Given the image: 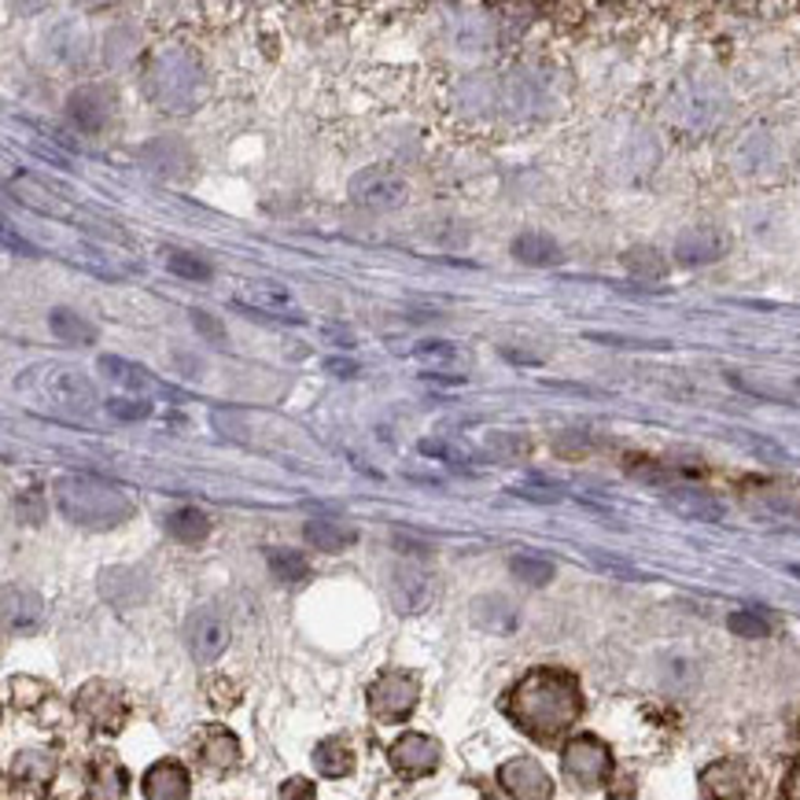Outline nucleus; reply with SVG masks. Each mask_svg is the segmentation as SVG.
Returning a JSON list of instances; mask_svg holds the SVG:
<instances>
[{
	"label": "nucleus",
	"mask_w": 800,
	"mask_h": 800,
	"mask_svg": "<svg viewBox=\"0 0 800 800\" xmlns=\"http://www.w3.org/2000/svg\"><path fill=\"white\" fill-rule=\"evenodd\" d=\"M4 244H8V247H15V251H23V255H34V258H37V247H34V244H26V240H15L12 232H4Z\"/></svg>",
	"instance_id": "nucleus-41"
},
{
	"label": "nucleus",
	"mask_w": 800,
	"mask_h": 800,
	"mask_svg": "<svg viewBox=\"0 0 800 800\" xmlns=\"http://www.w3.org/2000/svg\"><path fill=\"white\" fill-rule=\"evenodd\" d=\"M303 535H306V543H310L314 550H325V554L347 550V546L358 538L355 524H347V520H340V517H310V520H306V528H303Z\"/></svg>",
	"instance_id": "nucleus-14"
},
{
	"label": "nucleus",
	"mask_w": 800,
	"mask_h": 800,
	"mask_svg": "<svg viewBox=\"0 0 800 800\" xmlns=\"http://www.w3.org/2000/svg\"><path fill=\"white\" fill-rule=\"evenodd\" d=\"M417 697H421V686H417L414 675L406 672H388L380 675L373 686H369V709H373L377 720L384 723H398L414 712Z\"/></svg>",
	"instance_id": "nucleus-6"
},
{
	"label": "nucleus",
	"mask_w": 800,
	"mask_h": 800,
	"mask_svg": "<svg viewBox=\"0 0 800 800\" xmlns=\"http://www.w3.org/2000/svg\"><path fill=\"white\" fill-rule=\"evenodd\" d=\"M281 800H314V786L306 778H288L281 789Z\"/></svg>",
	"instance_id": "nucleus-37"
},
{
	"label": "nucleus",
	"mask_w": 800,
	"mask_h": 800,
	"mask_svg": "<svg viewBox=\"0 0 800 800\" xmlns=\"http://www.w3.org/2000/svg\"><path fill=\"white\" fill-rule=\"evenodd\" d=\"M15 388L26 398H34L37 406L52 409V414L89 417L92 409L100 406V395H97V388H92V380L81 373V369L55 366V361L26 369V373L15 380Z\"/></svg>",
	"instance_id": "nucleus-2"
},
{
	"label": "nucleus",
	"mask_w": 800,
	"mask_h": 800,
	"mask_svg": "<svg viewBox=\"0 0 800 800\" xmlns=\"http://www.w3.org/2000/svg\"><path fill=\"white\" fill-rule=\"evenodd\" d=\"M266 564L274 572V580L281 583H303L310 575V564H306V557L300 550H269Z\"/></svg>",
	"instance_id": "nucleus-28"
},
{
	"label": "nucleus",
	"mask_w": 800,
	"mask_h": 800,
	"mask_svg": "<svg viewBox=\"0 0 800 800\" xmlns=\"http://www.w3.org/2000/svg\"><path fill=\"white\" fill-rule=\"evenodd\" d=\"M392 601L398 612H421L432 601V575L414 564H403L392 575Z\"/></svg>",
	"instance_id": "nucleus-13"
},
{
	"label": "nucleus",
	"mask_w": 800,
	"mask_h": 800,
	"mask_svg": "<svg viewBox=\"0 0 800 800\" xmlns=\"http://www.w3.org/2000/svg\"><path fill=\"white\" fill-rule=\"evenodd\" d=\"M185 642H189V653L200 660V664H214L229 646V623L221 612L214 609H196L185 620Z\"/></svg>",
	"instance_id": "nucleus-8"
},
{
	"label": "nucleus",
	"mask_w": 800,
	"mask_h": 800,
	"mask_svg": "<svg viewBox=\"0 0 800 800\" xmlns=\"http://www.w3.org/2000/svg\"><path fill=\"white\" fill-rule=\"evenodd\" d=\"M321 336L329 340L332 347H343V351H351V347H355V343H358V340H355V332H351V329H340V325H325Z\"/></svg>",
	"instance_id": "nucleus-36"
},
{
	"label": "nucleus",
	"mask_w": 800,
	"mask_h": 800,
	"mask_svg": "<svg viewBox=\"0 0 800 800\" xmlns=\"http://www.w3.org/2000/svg\"><path fill=\"white\" fill-rule=\"evenodd\" d=\"M100 373L104 377H111L115 380V384H123V388H129V392H170V388H163L160 380H152L148 377V369H141V366H129V361H123V358H100Z\"/></svg>",
	"instance_id": "nucleus-22"
},
{
	"label": "nucleus",
	"mask_w": 800,
	"mask_h": 800,
	"mask_svg": "<svg viewBox=\"0 0 800 800\" xmlns=\"http://www.w3.org/2000/svg\"><path fill=\"white\" fill-rule=\"evenodd\" d=\"M55 506L60 513L78 528H115L134 513L129 498L111 483L97 480V477H63L55 483Z\"/></svg>",
	"instance_id": "nucleus-3"
},
{
	"label": "nucleus",
	"mask_w": 800,
	"mask_h": 800,
	"mask_svg": "<svg viewBox=\"0 0 800 800\" xmlns=\"http://www.w3.org/2000/svg\"><path fill=\"white\" fill-rule=\"evenodd\" d=\"M498 783L506 786V793L513 800H550L554 797L550 775L543 771V764H535V760H528V757H517V760H509V764H501Z\"/></svg>",
	"instance_id": "nucleus-9"
},
{
	"label": "nucleus",
	"mask_w": 800,
	"mask_h": 800,
	"mask_svg": "<svg viewBox=\"0 0 800 800\" xmlns=\"http://www.w3.org/2000/svg\"><path fill=\"white\" fill-rule=\"evenodd\" d=\"M189 318H192V325H196V329H200L211 343H218V347H221V343H226V329H221V325L214 321L207 310H189Z\"/></svg>",
	"instance_id": "nucleus-35"
},
{
	"label": "nucleus",
	"mask_w": 800,
	"mask_h": 800,
	"mask_svg": "<svg viewBox=\"0 0 800 800\" xmlns=\"http://www.w3.org/2000/svg\"><path fill=\"white\" fill-rule=\"evenodd\" d=\"M491 446H498V450H509V454H520V450H528V443L520 440V435H506V432H495L487 440Z\"/></svg>",
	"instance_id": "nucleus-38"
},
{
	"label": "nucleus",
	"mask_w": 800,
	"mask_h": 800,
	"mask_svg": "<svg viewBox=\"0 0 800 800\" xmlns=\"http://www.w3.org/2000/svg\"><path fill=\"white\" fill-rule=\"evenodd\" d=\"M97 686H100V701H92V694L81 690L78 709L86 712L100 731H118V723L126 720V704L118 701V694L111 690V686H104V683H97Z\"/></svg>",
	"instance_id": "nucleus-18"
},
{
	"label": "nucleus",
	"mask_w": 800,
	"mask_h": 800,
	"mask_svg": "<svg viewBox=\"0 0 800 800\" xmlns=\"http://www.w3.org/2000/svg\"><path fill=\"white\" fill-rule=\"evenodd\" d=\"M141 789L148 800H185L189 797V771L178 760H163L144 775Z\"/></svg>",
	"instance_id": "nucleus-15"
},
{
	"label": "nucleus",
	"mask_w": 800,
	"mask_h": 800,
	"mask_svg": "<svg viewBox=\"0 0 800 800\" xmlns=\"http://www.w3.org/2000/svg\"><path fill=\"white\" fill-rule=\"evenodd\" d=\"M314 764H318L321 775L343 778V775H351V767H355V757H351V749L343 746L340 738H325L321 746L314 749Z\"/></svg>",
	"instance_id": "nucleus-24"
},
{
	"label": "nucleus",
	"mask_w": 800,
	"mask_h": 800,
	"mask_svg": "<svg viewBox=\"0 0 800 800\" xmlns=\"http://www.w3.org/2000/svg\"><path fill=\"white\" fill-rule=\"evenodd\" d=\"M580 683L557 668H538V672L524 675L509 694V715L538 741H554L557 734H564L580 720Z\"/></svg>",
	"instance_id": "nucleus-1"
},
{
	"label": "nucleus",
	"mask_w": 800,
	"mask_h": 800,
	"mask_svg": "<svg viewBox=\"0 0 800 800\" xmlns=\"http://www.w3.org/2000/svg\"><path fill=\"white\" fill-rule=\"evenodd\" d=\"M347 192L366 211H395L409 200L406 181L395 170H388V166H366V170H358L351 178Z\"/></svg>",
	"instance_id": "nucleus-5"
},
{
	"label": "nucleus",
	"mask_w": 800,
	"mask_h": 800,
	"mask_svg": "<svg viewBox=\"0 0 800 800\" xmlns=\"http://www.w3.org/2000/svg\"><path fill=\"white\" fill-rule=\"evenodd\" d=\"M623 266H627V274L638 277V281H660V277L668 274V258L660 255L657 247H631L627 255H623Z\"/></svg>",
	"instance_id": "nucleus-25"
},
{
	"label": "nucleus",
	"mask_w": 800,
	"mask_h": 800,
	"mask_svg": "<svg viewBox=\"0 0 800 800\" xmlns=\"http://www.w3.org/2000/svg\"><path fill=\"white\" fill-rule=\"evenodd\" d=\"M49 329L55 340L63 343H78V347H89V343H97V325H92L86 314L71 310V306H52L49 310Z\"/></svg>",
	"instance_id": "nucleus-17"
},
{
	"label": "nucleus",
	"mask_w": 800,
	"mask_h": 800,
	"mask_svg": "<svg viewBox=\"0 0 800 800\" xmlns=\"http://www.w3.org/2000/svg\"><path fill=\"white\" fill-rule=\"evenodd\" d=\"M4 620L12 631H30L41 620V598L26 587H4Z\"/></svg>",
	"instance_id": "nucleus-20"
},
{
	"label": "nucleus",
	"mask_w": 800,
	"mask_h": 800,
	"mask_svg": "<svg viewBox=\"0 0 800 800\" xmlns=\"http://www.w3.org/2000/svg\"><path fill=\"white\" fill-rule=\"evenodd\" d=\"M388 760H392V767L403 778H421V775H428V771H435V764H440V746H435L428 734L409 731V734H403V738L395 741L392 749H388Z\"/></svg>",
	"instance_id": "nucleus-10"
},
{
	"label": "nucleus",
	"mask_w": 800,
	"mask_h": 800,
	"mask_svg": "<svg viewBox=\"0 0 800 800\" xmlns=\"http://www.w3.org/2000/svg\"><path fill=\"white\" fill-rule=\"evenodd\" d=\"M513 495H517V498H528V501H557V498H561V495H557V491L528 487V483H524V487H513Z\"/></svg>",
	"instance_id": "nucleus-39"
},
{
	"label": "nucleus",
	"mask_w": 800,
	"mask_h": 800,
	"mask_svg": "<svg viewBox=\"0 0 800 800\" xmlns=\"http://www.w3.org/2000/svg\"><path fill=\"white\" fill-rule=\"evenodd\" d=\"M727 255V237L715 226H690L675 237V258L683 266H709Z\"/></svg>",
	"instance_id": "nucleus-11"
},
{
	"label": "nucleus",
	"mask_w": 800,
	"mask_h": 800,
	"mask_svg": "<svg viewBox=\"0 0 800 800\" xmlns=\"http://www.w3.org/2000/svg\"><path fill=\"white\" fill-rule=\"evenodd\" d=\"M409 355H414L417 361H428V366H461L465 361L461 351L446 340H424V343H417Z\"/></svg>",
	"instance_id": "nucleus-31"
},
{
	"label": "nucleus",
	"mask_w": 800,
	"mask_h": 800,
	"mask_svg": "<svg viewBox=\"0 0 800 800\" xmlns=\"http://www.w3.org/2000/svg\"><path fill=\"white\" fill-rule=\"evenodd\" d=\"M325 369H329L332 377H358V361H351V358H329Z\"/></svg>",
	"instance_id": "nucleus-40"
},
{
	"label": "nucleus",
	"mask_w": 800,
	"mask_h": 800,
	"mask_svg": "<svg viewBox=\"0 0 800 800\" xmlns=\"http://www.w3.org/2000/svg\"><path fill=\"white\" fill-rule=\"evenodd\" d=\"M244 288H247L251 303H237V306H247V310H263L266 314L269 306H277V310H281V306L292 303V292H288V288H277L269 281H251Z\"/></svg>",
	"instance_id": "nucleus-30"
},
{
	"label": "nucleus",
	"mask_w": 800,
	"mask_h": 800,
	"mask_svg": "<svg viewBox=\"0 0 800 800\" xmlns=\"http://www.w3.org/2000/svg\"><path fill=\"white\" fill-rule=\"evenodd\" d=\"M421 454H424V458H443V461H450V465H461L465 461V454L458 450V446H450V443H443V440H421Z\"/></svg>",
	"instance_id": "nucleus-34"
},
{
	"label": "nucleus",
	"mask_w": 800,
	"mask_h": 800,
	"mask_svg": "<svg viewBox=\"0 0 800 800\" xmlns=\"http://www.w3.org/2000/svg\"><path fill=\"white\" fill-rule=\"evenodd\" d=\"M67 115L81 134H100L111 123V97L97 86H81L67 97Z\"/></svg>",
	"instance_id": "nucleus-12"
},
{
	"label": "nucleus",
	"mask_w": 800,
	"mask_h": 800,
	"mask_svg": "<svg viewBox=\"0 0 800 800\" xmlns=\"http://www.w3.org/2000/svg\"><path fill=\"white\" fill-rule=\"evenodd\" d=\"M664 506L675 509L678 517H690V520H723V506L715 498H709L704 491H690V487H678L672 495H664Z\"/></svg>",
	"instance_id": "nucleus-19"
},
{
	"label": "nucleus",
	"mask_w": 800,
	"mask_h": 800,
	"mask_svg": "<svg viewBox=\"0 0 800 800\" xmlns=\"http://www.w3.org/2000/svg\"><path fill=\"white\" fill-rule=\"evenodd\" d=\"M107 414L115 417V421H144V417H152V403L148 398H129V395H115L107 398Z\"/></svg>",
	"instance_id": "nucleus-32"
},
{
	"label": "nucleus",
	"mask_w": 800,
	"mask_h": 800,
	"mask_svg": "<svg viewBox=\"0 0 800 800\" xmlns=\"http://www.w3.org/2000/svg\"><path fill=\"white\" fill-rule=\"evenodd\" d=\"M513 258L524 266H535V269H546V266H557L561 263V244L550 237V232H538V229H528L520 232L513 240Z\"/></svg>",
	"instance_id": "nucleus-16"
},
{
	"label": "nucleus",
	"mask_w": 800,
	"mask_h": 800,
	"mask_svg": "<svg viewBox=\"0 0 800 800\" xmlns=\"http://www.w3.org/2000/svg\"><path fill=\"white\" fill-rule=\"evenodd\" d=\"M509 572H513L520 583H528V587H546V583L554 580V564L535 554H517L513 561H509Z\"/></svg>",
	"instance_id": "nucleus-29"
},
{
	"label": "nucleus",
	"mask_w": 800,
	"mask_h": 800,
	"mask_svg": "<svg viewBox=\"0 0 800 800\" xmlns=\"http://www.w3.org/2000/svg\"><path fill=\"white\" fill-rule=\"evenodd\" d=\"M160 258L170 274L185 277V281H211V274H214L211 263H203L200 255H189V251H181V247H163Z\"/></svg>",
	"instance_id": "nucleus-27"
},
{
	"label": "nucleus",
	"mask_w": 800,
	"mask_h": 800,
	"mask_svg": "<svg viewBox=\"0 0 800 800\" xmlns=\"http://www.w3.org/2000/svg\"><path fill=\"white\" fill-rule=\"evenodd\" d=\"M144 86L148 97L163 111H189L203 97V71L189 52L170 49L152 60V67L144 74Z\"/></svg>",
	"instance_id": "nucleus-4"
},
{
	"label": "nucleus",
	"mask_w": 800,
	"mask_h": 800,
	"mask_svg": "<svg viewBox=\"0 0 800 800\" xmlns=\"http://www.w3.org/2000/svg\"><path fill=\"white\" fill-rule=\"evenodd\" d=\"M472 620L487 631H513L509 620H517V612L506 598H477L472 601Z\"/></svg>",
	"instance_id": "nucleus-26"
},
{
	"label": "nucleus",
	"mask_w": 800,
	"mask_h": 800,
	"mask_svg": "<svg viewBox=\"0 0 800 800\" xmlns=\"http://www.w3.org/2000/svg\"><path fill=\"white\" fill-rule=\"evenodd\" d=\"M163 528L178 538V543H203V538L211 535V517L196 506H181L163 517Z\"/></svg>",
	"instance_id": "nucleus-21"
},
{
	"label": "nucleus",
	"mask_w": 800,
	"mask_h": 800,
	"mask_svg": "<svg viewBox=\"0 0 800 800\" xmlns=\"http://www.w3.org/2000/svg\"><path fill=\"white\" fill-rule=\"evenodd\" d=\"M200 757L207 760L211 767H229V764H237L240 746H237V738H232L229 731L211 727V731L200 738Z\"/></svg>",
	"instance_id": "nucleus-23"
},
{
	"label": "nucleus",
	"mask_w": 800,
	"mask_h": 800,
	"mask_svg": "<svg viewBox=\"0 0 800 800\" xmlns=\"http://www.w3.org/2000/svg\"><path fill=\"white\" fill-rule=\"evenodd\" d=\"M612 771V757L609 746L591 734H580L564 746V775L572 778L575 786H601Z\"/></svg>",
	"instance_id": "nucleus-7"
},
{
	"label": "nucleus",
	"mask_w": 800,
	"mask_h": 800,
	"mask_svg": "<svg viewBox=\"0 0 800 800\" xmlns=\"http://www.w3.org/2000/svg\"><path fill=\"white\" fill-rule=\"evenodd\" d=\"M727 623H731L734 635H741V638H764L767 635V620L757 617V612H734Z\"/></svg>",
	"instance_id": "nucleus-33"
},
{
	"label": "nucleus",
	"mask_w": 800,
	"mask_h": 800,
	"mask_svg": "<svg viewBox=\"0 0 800 800\" xmlns=\"http://www.w3.org/2000/svg\"><path fill=\"white\" fill-rule=\"evenodd\" d=\"M786 797H789V800H800V764L793 767V775H789V783H786Z\"/></svg>",
	"instance_id": "nucleus-42"
}]
</instances>
